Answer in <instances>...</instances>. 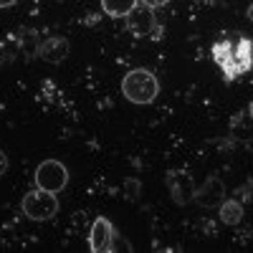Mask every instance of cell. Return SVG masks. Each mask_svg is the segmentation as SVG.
Segmentation results:
<instances>
[{"label": "cell", "instance_id": "cell-6", "mask_svg": "<svg viewBox=\"0 0 253 253\" xmlns=\"http://www.w3.org/2000/svg\"><path fill=\"white\" fill-rule=\"evenodd\" d=\"M165 182H167V187H170V195H172V200L177 205H187L190 200H193L195 185H193V180H190V175L172 170V172H167Z\"/></svg>", "mask_w": 253, "mask_h": 253}, {"label": "cell", "instance_id": "cell-11", "mask_svg": "<svg viewBox=\"0 0 253 253\" xmlns=\"http://www.w3.org/2000/svg\"><path fill=\"white\" fill-rule=\"evenodd\" d=\"M137 5L139 0H101V10L109 18H126Z\"/></svg>", "mask_w": 253, "mask_h": 253}, {"label": "cell", "instance_id": "cell-2", "mask_svg": "<svg viewBox=\"0 0 253 253\" xmlns=\"http://www.w3.org/2000/svg\"><path fill=\"white\" fill-rule=\"evenodd\" d=\"M20 210L23 215L33 223H46L51 220L56 213H58V200H56V193H48V190H31V193L23 195L20 200Z\"/></svg>", "mask_w": 253, "mask_h": 253}, {"label": "cell", "instance_id": "cell-9", "mask_svg": "<svg viewBox=\"0 0 253 253\" xmlns=\"http://www.w3.org/2000/svg\"><path fill=\"white\" fill-rule=\"evenodd\" d=\"M213 58H215L218 66L223 69L228 81L238 76L236 63H233V43H230V41H218V43H213Z\"/></svg>", "mask_w": 253, "mask_h": 253}, {"label": "cell", "instance_id": "cell-7", "mask_svg": "<svg viewBox=\"0 0 253 253\" xmlns=\"http://www.w3.org/2000/svg\"><path fill=\"white\" fill-rule=\"evenodd\" d=\"M223 198H225V187L220 177H208V182L203 187H195V195H193V200L200 208H215L223 203Z\"/></svg>", "mask_w": 253, "mask_h": 253}, {"label": "cell", "instance_id": "cell-4", "mask_svg": "<svg viewBox=\"0 0 253 253\" xmlns=\"http://www.w3.org/2000/svg\"><path fill=\"white\" fill-rule=\"evenodd\" d=\"M114 236H117L114 225H112L107 218H96V220L91 223V230H89V248H91L94 253L114 251Z\"/></svg>", "mask_w": 253, "mask_h": 253}, {"label": "cell", "instance_id": "cell-5", "mask_svg": "<svg viewBox=\"0 0 253 253\" xmlns=\"http://www.w3.org/2000/svg\"><path fill=\"white\" fill-rule=\"evenodd\" d=\"M129 20H126V26H129V31L134 33V36H152L155 41L160 38V33H162V28L155 23V15H152V8H134L129 15H126Z\"/></svg>", "mask_w": 253, "mask_h": 253}, {"label": "cell", "instance_id": "cell-8", "mask_svg": "<svg viewBox=\"0 0 253 253\" xmlns=\"http://www.w3.org/2000/svg\"><path fill=\"white\" fill-rule=\"evenodd\" d=\"M69 51H71L69 41H66V38H61V36H53V38H48V41H43V43H41L38 56L56 66V63H61L63 58L69 56Z\"/></svg>", "mask_w": 253, "mask_h": 253}, {"label": "cell", "instance_id": "cell-16", "mask_svg": "<svg viewBox=\"0 0 253 253\" xmlns=\"http://www.w3.org/2000/svg\"><path fill=\"white\" fill-rule=\"evenodd\" d=\"M246 15H248V20H251V23H253V3L248 5V10H246Z\"/></svg>", "mask_w": 253, "mask_h": 253}, {"label": "cell", "instance_id": "cell-3", "mask_svg": "<svg viewBox=\"0 0 253 253\" xmlns=\"http://www.w3.org/2000/svg\"><path fill=\"white\" fill-rule=\"evenodd\" d=\"M69 182V170L66 165L58 160H46L36 167V187L48 190V193H61Z\"/></svg>", "mask_w": 253, "mask_h": 253}, {"label": "cell", "instance_id": "cell-12", "mask_svg": "<svg viewBox=\"0 0 253 253\" xmlns=\"http://www.w3.org/2000/svg\"><path fill=\"white\" fill-rule=\"evenodd\" d=\"M243 218V205L238 200H225L220 203V220L225 225H238Z\"/></svg>", "mask_w": 253, "mask_h": 253}, {"label": "cell", "instance_id": "cell-1", "mask_svg": "<svg viewBox=\"0 0 253 253\" xmlns=\"http://www.w3.org/2000/svg\"><path fill=\"white\" fill-rule=\"evenodd\" d=\"M122 94L132 104H152L160 94V81L147 69H132L122 79Z\"/></svg>", "mask_w": 253, "mask_h": 253}, {"label": "cell", "instance_id": "cell-14", "mask_svg": "<svg viewBox=\"0 0 253 253\" xmlns=\"http://www.w3.org/2000/svg\"><path fill=\"white\" fill-rule=\"evenodd\" d=\"M5 170H8V157H5L3 150H0V175H5Z\"/></svg>", "mask_w": 253, "mask_h": 253}, {"label": "cell", "instance_id": "cell-13", "mask_svg": "<svg viewBox=\"0 0 253 253\" xmlns=\"http://www.w3.org/2000/svg\"><path fill=\"white\" fill-rule=\"evenodd\" d=\"M170 0H142V5H147V8H152V10H157V8H162V5H167Z\"/></svg>", "mask_w": 253, "mask_h": 253}, {"label": "cell", "instance_id": "cell-17", "mask_svg": "<svg viewBox=\"0 0 253 253\" xmlns=\"http://www.w3.org/2000/svg\"><path fill=\"white\" fill-rule=\"evenodd\" d=\"M248 114H251V119H253V101L248 104Z\"/></svg>", "mask_w": 253, "mask_h": 253}, {"label": "cell", "instance_id": "cell-10", "mask_svg": "<svg viewBox=\"0 0 253 253\" xmlns=\"http://www.w3.org/2000/svg\"><path fill=\"white\" fill-rule=\"evenodd\" d=\"M233 63H236V71L238 76L246 74L253 66V43L248 38H238L233 43Z\"/></svg>", "mask_w": 253, "mask_h": 253}, {"label": "cell", "instance_id": "cell-15", "mask_svg": "<svg viewBox=\"0 0 253 253\" xmlns=\"http://www.w3.org/2000/svg\"><path fill=\"white\" fill-rule=\"evenodd\" d=\"M10 5H15V0H0V8H10Z\"/></svg>", "mask_w": 253, "mask_h": 253}]
</instances>
